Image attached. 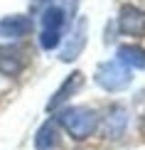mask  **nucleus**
<instances>
[{
  "label": "nucleus",
  "mask_w": 145,
  "mask_h": 150,
  "mask_svg": "<svg viewBox=\"0 0 145 150\" xmlns=\"http://www.w3.org/2000/svg\"><path fill=\"white\" fill-rule=\"evenodd\" d=\"M57 121L64 126V130L71 138L76 140H84L89 138V135L96 130L98 126V116L93 108H86V106H71V108H64L59 116H57Z\"/></svg>",
  "instance_id": "1"
},
{
  "label": "nucleus",
  "mask_w": 145,
  "mask_h": 150,
  "mask_svg": "<svg viewBox=\"0 0 145 150\" xmlns=\"http://www.w3.org/2000/svg\"><path fill=\"white\" fill-rule=\"evenodd\" d=\"M133 81V74H130L128 67H123L118 59L113 62H103V64H98L96 69V84L101 89L106 91H121L125 86Z\"/></svg>",
  "instance_id": "2"
},
{
  "label": "nucleus",
  "mask_w": 145,
  "mask_h": 150,
  "mask_svg": "<svg viewBox=\"0 0 145 150\" xmlns=\"http://www.w3.org/2000/svg\"><path fill=\"white\" fill-rule=\"evenodd\" d=\"M86 37H89V20H86V17H79V22H76V27L71 30V35H69L66 45L62 47L59 59H62V62H74L81 52H84Z\"/></svg>",
  "instance_id": "3"
},
{
  "label": "nucleus",
  "mask_w": 145,
  "mask_h": 150,
  "mask_svg": "<svg viewBox=\"0 0 145 150\" xmlns=\"http://www.w3.org/2000/svg\"><path fill=\"white\" fill-rule=\"evenodd\" d=\"M118 27L123 35L143 37L145 35V10L135 8V5H123L118 12Z\"/></svg>",
  "instance_id": "4"
},
{
  "label": "nucleus",
  "mask_w": 145,
  "mask_h": 150,
  "mask_svg": "<svg viewBox=\"0 0 145 150\" xmlns=\"http://www.w3.org/2000/svg\"><path fill=\"white\" fill-rule=\"evenodd\" d=\"M81 86H84V74H81V71H71V74H69V76H66L64 81H62V86L54 91V96L49 98L47 111H57L62 103H66L69 98H71L74 93H76V91L81 89Z\"/></svg>",
  "instance_id": "5"
},
{
  "label": "nucleus",
  "mask_w": 145,
  "mask_h": 150,
  "mask_svg": "<svg viewBox=\"0 0 145 150\" xmlns=\"http://www.w3.org/2000/svg\"><path fill=\"white\" fill-rule=\"evenodd\" d=\"M25 64H27V59H25V52L20 47H12V45H5L0 47V74L3 76H17Z\"/></svg>",
  "instance_id": "6"
},
{
  "label": "nucleus",
  "mask_w": 145,
  "mask_h": 150,
  "mask_svg": "<svg viewBox=\"0 0 145 150\" xmlns=\"http://www.w3.org/2000/svg\"><path fill=\"white\" fill-rule=\"evenodd\" d=\"M35 27L32 17L27 15H8L0 20V37H5V40H17V37H25L30 35Z\"/></svg>",
  "instance_id": "7"
},
{
  "label": "nucleus",
  "mask_w": 145,
  "mask_h": 150,
  "mask_svg": "<svg viewBox=\"0 0 145 150\" xmlns=\"http://www.w3.org/2000/svg\"><path fill=\"white\" fill-rule=\"evenodd\" d=\"M118 62L123 67H133V69H145V49L138 45H121L116 52Z\"/></svg>",
  "instance_id": "8"
},
{
  "label": "nucleus",
  "mask_w": 145,
  "mask_h": 150,
  "mask_svg": "<svg viewBox=\"0 0 145 150\" xmlns=\"http://www.w3.org/2000/svg\"><path fill=\"white\" fill-rule=\"evenodd\" d=\"M59 145V133H57V126L52 121H47L45 126L37 130L35 135V148L37 150H54Z\"/></svg>",
  "instance_id": "9"
},
{
  "label": "nucleus",
  "mask_w": 145,
  "mask_h": 150,
  "mask_svg": "<svg viewBox=\"0 0 145 150\" xmlns=\"http://www.w3.org/2000/svg\"><path fill=\"white\" fill-rule=\"evenodd\" d=\"M64 22H66V12L62 8H57V5H52V8H47L42 12V30H47V32H62Z\"/></svg>",
  "instance_id": "10"
},
{
  "label": "nucleus",
  "mask_w": 145,
  "mask_h": 150,
  "mask_svg": "<svg viewBox=\"0 0 145 150\" xmlns=\"http://www.w3.org/2000/svg\"><path fill=\"white\" fill-rule=\"evenodd\" d=\"M125 123H128V116H125V111L121 108V106H116V108L111 111L108 121H106V135H111V138H121Z\"/></svg>",
  "instance_id": "11"
}]
</instances>
